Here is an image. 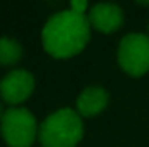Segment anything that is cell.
Wrapping results in <instances>:
<instances>
[{"mask_svg":"<svg viewBox=\"0 0 149 147\" xmlns=\"http://www.w3.org/2000/svg\"><path fill=\"white\" fill-rule=\"evenodd\" d=\"M90 23L83 14L71 9L52 14L42 28L43 50L54 59H71L78 55L90 40Z\"/></svg>","mask_w":149,"mask_h":147,"instance_id":"6da1fadb","label":"cell"},{"mask_svg":"<svg viewBox=\"0 0 149 147\" xmlns=\"http://www.w3.org/2000/svg\"><path fill=\"white\" fill-rule=\"evenodd\" d=\"M83 139L81 116L71 107H61L49 114L38 128L42 147H76Z\"/></svg>","mask_w":149,"mask_h":147,"instance_id":"7a4b0ae2","label":"cell"},{"mask_svg":"<svg viewBox=\"0 0 149 147\" xmlns=\"http://www.w3.org/2000/svg\"><path fill=\"white\" fill-rule=\"evenodd\" d=\"M37 118L23 106L9 107L0 119V135L9 147H31L38 139Z\"/></svg>","mask_w":149,"mask_h":147,"instance_id":"3957f363","label":"cell"},{"mask_svg":"<svg viewBox=\"0 0 149 147\" xmlns=\"http://www.w3.org/2000/svg\"><path fill=\"white\" fill-rule=\"evenodd\" d=\"M116 59L120 68L130 76L149 73V37L144 33H128L120 40Z\"/></svg>","mask_w":149,"mask_h":147,"instance_id":"277c9868","label":"cell"},{"mask_svg":"<svg viewBox=\"0 0 149 147\" xmlns=\"http://www.w3.org/2000/svg\"><path fill=\"white\" fill-rule=\"evenodd\" d=\"M35 90V76L26 69H10L0 80V97L10 107H19Z\"/></svg>","mask_w":149,"mask_h":147,"instance_id":"5b68a950","label":"cell"},{"mask_svg":"<svg viewBox=\"0 0 149 147\" xmlns=\"http://www.w3.org/2000/svg\"><path fill=\"white\" fill-rule=\"evenodd\" d=\"M87 17H88L90 26L95 31L106 33V35L118 31L125 23L123 9L116 3H109V2H101V3L92 5Z\"/></svg>","mask_w":149,"mask_h":147,"instance_id":"8992f818","label":"cell"},{"mask_svg":"<svg viewBox=\"0 0 149 147\" xmlns=\"http://www.w3.org/2000/svg\"><path fill=\"white\" fill-rule=\"evenodd\" d=\"M109 104V94L102 87H87L76 99V112L83 118H94L101 114Z\"/></svg>","mask_w":149,"mask_h":147,"instance_id":"52a82bcc","label":"cell"},{"mask_svg":"<svg viewBox=\"0 0 149 147\" xmlns=\"http://www.w3.org/2000/svg\"><path fill=\"white\" fill-rule=\"evenodd\" d=\"M23 59V45L12 37H0V66L12 68Z\"/></svg>","mask_w":149,"mask_h":147,"instance_id":"ba28073f","label":"cell"},{"mask_svg":"<svg viewBox=\"0 0 149 147\" xmlns=\"http://www.w3.org/2000/svg\"><path fill=\"white\" fill-rule=\"evenodd\" d=\"M70 9L73 12H78V14H83L85 16V10L88 9V2L87 0H73L70 3Z\"/></svg>","mask_w":149,"mask_h":147,"instance_id":"9c48e42d","label":"cell"},{"mask_svg":"<svg viewBox=\"0 0 149 147\" xmlns=\"http://www.w3.org/2000/svg\"><path fill=\"white\" fill-rule=\"evenodd\" d=\"M5 111H7V109H3V106H2V102H0V119L3 118V114H5Z\"/></svg>","mask_w":149,"mask_h":147,"instance_id":"30bf717a","label":"cell"},{"mask_svg":"<svg viewBox=\"0 0 149 147\" xmlns=\"http://www.w3.org/2000/svg\"><path fill=\"white\" fill-rule=\"evenodd\" d=\"M148 37H149V24H148Z\"/></svg>","mask_w":149,"mask_h":147,"instance_id":"8fae6325","label":"cell"}]
</instances>
